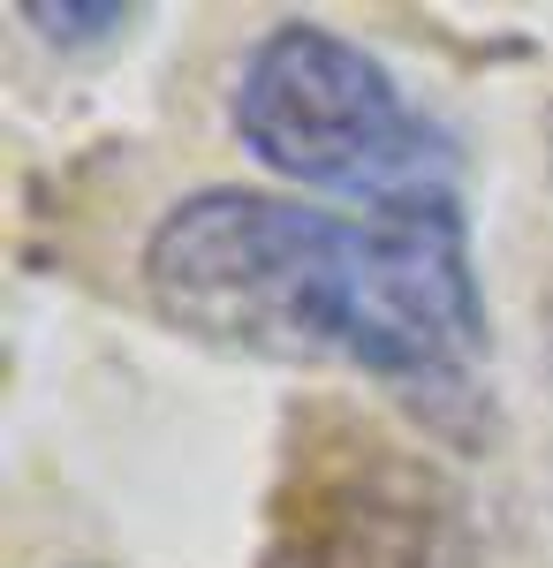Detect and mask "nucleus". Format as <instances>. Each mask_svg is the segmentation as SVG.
I'll list each match as a JSON object with an SVG mask.
<instances>
[{
	"mask_svg": "<svg viewBox=\"0 0 553 568\" xmlns=\"http://www.w3.org/2000/svg\"><path fill=\"white\" fill-rule=\"evenodd\" d=\"M144 296L213 349L364 372L432 417L485 402L493 326L455 197L326 213L220 182L168 205L144 235Z\"/></svg>",
	"mask_w": 553,
	"mask_h": 568,
	"instance_id": "nucleus-1",
	"label": "nucleus"
},
{
	"mask_svg": "<svg viewBox=\"0 0 553 568\" xmlns=\"http://www.w3.org/2000/svg\"><path fill=\"white\" fill-rule=\"evenodd\" d=\"M235 136L258 168L303 190L356 197V213L455 197V152L356 39L326 23H273L235 77Z\"/></svg>",
	"mask_w": 553,
	"mask_h": 568,
	"instance_id": "nucleus-2",
	"label": "nucleus"
},
{
	"mask_svg": "<svg viewBox=\"0 0 553 568\" xmlns=\"http://www.w3.org/2000/svg\"><path fill=\"white\" fill-rule=\"evenodd\" d=\"M258 568H463V500L425 447L319 402L289 425Z\"/></svg>",
	"mask_w": 553,
	"mask_h": 568,
	"instance_id": "nucleus-3",
	"label": "nucleus"
},
{
	"mask_svg": "<svg viewBox=\"0 0 553 568\" xmlns=\"http://www.w3.org/2000/svg\"><path fill=\"white\" fill-rule=\"evenodd\" d=\"M23 23H31L46 45H107L137 23V8H122V0H91V8H77V0H31Z\"/></svg>",
	"mask_w": 553,
	"mask_h": 568,
	"instance_id": "nucleus-4",
	"label": "nucleus"
}]
</instances>
